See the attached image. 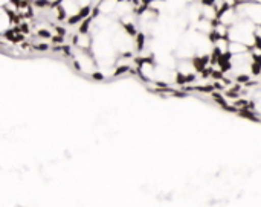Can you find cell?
<instances>
[{"mask_svg": "<svg viewBox=\"0 0 261 207\" xmlns=\"http://www.w3.org/2000/svg\"><path fill=\"white\" fill-rule=\"evenodd\" d=\"M138 34V2H61V40L54 55L90 79L135 76Z\"/></svg>", "mask_w": 261, "mask_h": 207, "instance_id": "6da1fadb", "label": "cell"}]
</instances>
